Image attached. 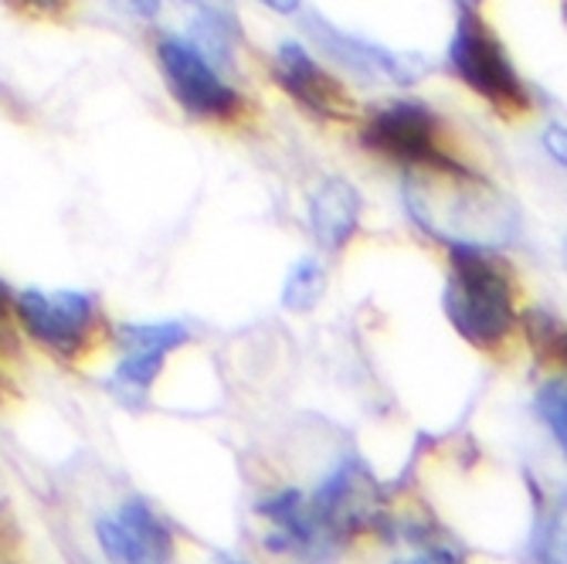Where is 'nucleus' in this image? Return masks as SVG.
<instances>
[{
  "label": "nucleus",
  "instance_id": "9",
  "mask_svg": "<svg viewBox=\"0 0 567 564\" xmlns=\"http://www.w3.org/2000/svg\"><path fill=\"white\" fill-rule=\"evenodd\" d=\"M164 21L174 24V34L204 51L215 65H231L238 51V24L228 11L208 0H164Z\"/></svg>",
  "mask_w": 567,
  "mask_h": 564
},
{
  "label": "nucleus",
  "instance_id": "1",
  "mask_svg": "<svg viewBox=\"0 0 567 564\" xmlns=\"http://www.w3.org/2000/svg\"><path fill=\"white\" fill-rule=\"evenodd\" d=\"M445 317L462 340L486 353H499L520 334V279L493 245L445 242Z\"/></svg>",
  "mask_w": 567,
  "mask_h": 564
},
{
  "label": "nucleus",
  "instance_id": "13",
  "mask_svg": "<svg viewBox=\"0 0 567 564\" xmlns=\"http://www.w3.org/2000/svg\"><path fill=\"white\" fill-rule=\"evenodd\" d=\"M113 340L123 350H161V353H174L177 347H184L190 340V330L177 320H164V324H126L116 327Z\"/></svg>",
  "mask_w": 567,
  "mask_h": 564
},
{
  "label": "nucleus",
  "instance_id": "21",
  "mask_svg": "<svg viewBox=\"0 0 567 564\" xmlns=\"http://www.w3.org/2000/svg\"><path fill=\"white\" fill-rule=\"evenodd\" d=\"M458 8H473V11H480L483 8V0H455Z\"/></svg>",
  "mask_w": 567,
  "mask_h": 564
},
{
  "label": "nucleus",
  "instance_id": "18",
  "mask_svg": "<svg viewBox=\"0 0 567 564\" xmlns=\"http://www.w3.org/2000/svg\"><path fill=\"white\" fill-rule=\"evenodd\" d=\"M113 4L130 14V18H140V21H157L161 11H164V0H113Z\"/></svg>",
  "mask_w": 567,
  "mask_h": 564
},
{
  "label": "nucleus",
  "instance_id": "3",
  "mask_svg": "<svg viewBox=\"0 0 567 564\" xmlns=\"http://www.w3.org/2000/svg\"><path fill=\"white\" fill-rule=\"evenodd\" d=\"M445 62L452 75L466 85L473 95H480L486 106H493L506 120H524L534 113V95L524 82L520 69L513 65L506 44L493 31V24L473 11L462 8L449 38Z\"/></svg>",
  "mask_w": 567,
  "mask_h": 564
},
{
  "label": "nucleus",
  "instance_id": "5",
  "mask_svg": "<svg viewBox=\"0 0 567 564\" xmlns=\"http://www.w3.org/2000/svg\"><path fill=\"white\" fill-rule=\"evenodd\" d=\"M153 55H157V69L167 82V92L177 99V106L190 120L215 126H241L251 116L248 95L225 82L218 65L181 34H161Z\"/></svg>",
  "mask_w": 567,
  "mask_h": 564
},
{
  "label": "nucleus",
  "instance_id": "22",
  "mask_svg": "<svg viewBox=\"0 0 567 564\" xmlns=\"http://www.w3.org/2000/svg\"><path fill=\"white\" fill-rule=\"evenodd\" d=\"M221 564H245V561H235V557H221Z\"/></svg>",
  "mask_w": 567,
  "mask_h": 564
},
{
  "label": "nucleus",
  "instance_id": "10",
  "mask_svg": "<svg viewBox=\"0 0 567 564\" xmlns=\"http://www.w3.org/2000/svg\"><path fill=\"white\" fill-rule=\"evenodd\" d=\"M360 225V191L343 177H327L309 194V232L323 252H343Z\"/></svg>",
  "mask_w": 567,
  "mask_h": 564
},
{
  "label": "nucleus",
  "instance_id": "20",
  "mask_svg": "<svg viewBox=\"0 0 567 564\" xmlns=\"http://www.w3.org/2000/svg\"><path fill=\"white\" fill-rule=\"evenodd\" d=\"M262 8H269L272 14H282V18H296L302 14V0H259Z\"/></svg>",
  "mask_w": 567,
  "mask_h": 564
},
{
  "label": "nucleus",
  "instance_id": "14",
  "mask_svg": "<svg viewBox=\"0 0 567 564\" xmlns=\"http://www.w3.org/2000/svg\"><path fill=\"white\" fill-rule=\"evenodd\" d=\"M534 408L540 422L550 429L554 442L560 445L564 459H567V375L564 378H550L537 388Z\"/></svg>",
  "mask_w": 567,
  "mask_h": 564
},
{
  "label": "nucleus",
  "instance_id": "2",
  "mask_svg": "<svg viewBox=\"0 0 567 564\" xmlns=\"http://www.w3.org/2000/svg\"><path fill=\"white\" fill-rule=\"evenodd\" d=\"M357 143L371 157L411 171H473L458 161L442 116L419 99H391L357 116Z\"/></svg>",
  "mask_w": 567,
  "mask_h": 564
},
{
  "label": "nucleus",
  "instance_id": "6",
  "mask_svg": "<svg viewBox=\"0 0 567 564\" xmlns=\"http://www.w3.org/2000/svg\"><path fill=\"white\" fill-rule=\"evenodd\" d=\"M272 79L276 85L302 106L309 116L327 123L357 120V99L340 75H333L320 55H313L302 41H279L272 51Z\"/></svg>",
  "mask_w": 567,
  "mask_h": 564
},
{
  "label": "nucleus",
  "instance_id": "11",
  "mask_svg": "<svg viewBox=\"0 0 567 564\" xmlns=\"http://www.w3.org/2000/svg\"><path fill=\"white\" fill-rule=\"evenodd\" d=\"M167 365V353L161 350H123L120 365L110 378V391L126 404V408H140L153 388V381L161 378Z\"/></svg>",
  "mask_w": 567,
  "mask_h": 564
},
{
  "label": "nucleus",
  "instance_id": "17",
  "mask_svg": "<svg viewBox=\"0 0 567 564\" xmlns=\"http://www.w3.org/2000/svg\"><path fill=\"white\" fill-rule=\"evenodd\" d=\"M540 143L547 150V157L557 161L567 171V126L564 123H547L544 133H540Z\"/></svg>",
  "mask_w": 567,
  "mask_h": 564
},
{
  "label": "nucleus",
  "instance_id": "8",
  "mask_svg": "<svg viewBox=\"0 0 567 564\" xmlns=\"http://www.w3.org/2000/svg\"><path fill=\"white\" fill-rule=\"evenodd\" d=\"M95 537L116 564H174V534L146 500H126L113 517L95 521Z\"/></svg>",
  "mask_w": 567,
  "mask_h": 564
},
{
  "label": "nucleus",
  "instance_id": "12",
  "mask_svg": "<svg viewBox=\"0 0 567 564\" xmlns=\"http://www.w3.org/2000/svg\"><path fill=\"white\" fill-rule=\"evenodd\" d=\"M327 293V269L317 255H302L299 263H292L286 283H282V306L292 314H306L323 299Z\"/></svg>",
  "mask_w": 567,
  "mask_h": 564
},
{
  "label": "nucleus",
  "instance_id": "15",
  "mask_svg": "<svg viewBox=\"0 0 567 564\" xmlns=\"http://www.w3.org/2000/svg\"><path fill=\"white\" fill-rule=\"evenodd\" d=\"M540 564H567V493L554 503L540 534Z\"/></svg>",
  "mask_w": 567,
  "mask_h": 564
},
{
  "label": "nucleus",
  "instance_id": "16",
  "mask_svg": "<svg viewBox=\"0 0 567 564\" xmlns=\"http://www.w3.org/2000/svg\"><path fill=\"white\" fill-rule=\"evenodd\" d=\"M4 4L21 14L24 21H41V24H65L79 14L82 0H4Z\"/></svg>",
  "mask_w": 567,
  "mask_h": 564
},
{
  "label": "nucleus",
  "instance_id": "4",
  "mask_svg": "<svg viewBox=\"0 0 567 564\" xmlns=\"http://www.w3.org/2000/svg\"><path fill=\"white\" fill-rule=\"evenodd\" d=\"M18 327L59 361H85V357L113 337L102 306L82 289H21L14 293Z\"/></svg>",
  "mask_w": 567,
  "mask_h": 564
},
{
  "label": "nucleus",
  "instance_id": "7",
  "mask_svg": "<svg viewBox=\"0 0 567 564\" xmlns=\"http://www.w3.org/2000/svg\"><path fill=\"white\" fill-rule=\"evenodd\" d=\"M306 31L317 38V44L327 51L333 62H340L343 69H350L357 79H364V82L415 85L432 69L425 62V55H415V51H394V48H384L378 41L350 34V31L330 24L323 14H309Z\"/></svg>",
  "mask_w": 567,
  "mask_h": 564
},
{
  "label": "nucleus",
  "instance_id": "19",
  "mask_svg": "<svg viewBox=\"0 0 567 564\" xmlns=\"http://www.w3.org/2000/svg\"><path fill=\"white\" fill-rule=\"evenodd\" d=\"M394 564H462V557H455L445 547H432V551H422V554H408V557H401Z\"/></svg>",
  "mask_w": 567,
  "mask_h": 564
}]
</instances>
